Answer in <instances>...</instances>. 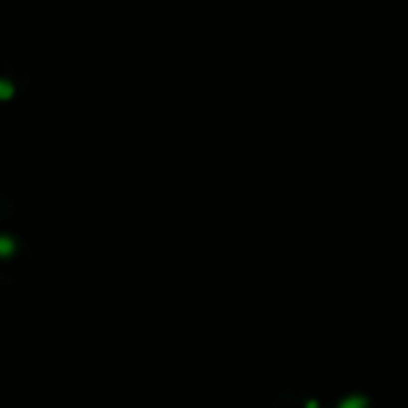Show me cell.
I'll return each instance as SVG.
<instances>
[{
  "label": "cell",
  "mask_w": 408,
  "mask_h": 408,
  "mask_svg": "<svg viewBox=\"0 0 408 408\" xmlns=\"http://www.w3.org/2000/svg\"><path fill=\"white\" fill-rule=\"evenodd\" d=\"M306 408H318V406H316V402H308Z\"/></svg>",
  "instance_id": "cell-4"
},
{
  "label": "cell",
  "mask_w": 408,
  "mask_h": 408,
  "mask_svg": "<svg viewBox=\"0 0 408 408\" xmlns=\"http://www.w3.org/2000/svg\"><path fill=\"white\" fill-rule=\"evenodd\" d=\"M12 96V86L8 82H0V98H10Z\"/></svg>",
  "instance_id": "cell-3"
},
{
  "label": "cell",
  "mask_w": 408,
  "mask_h": 408,
  "mask_svg": "<svg viewBox=\"0 0 408 408\" xmlns=\"http://www.w3.org/2000/svg\"><path fill=\"white\" fill-rule=\"evenodd\" d=\"M12 251H14V243H12V239H8V237H0V255L6 257V255H10Z\"/></svg>",
  "instance_id": "cell-2"
},
{
  "label": "cell",
  "mask_w": 408,
  "mask_h": 408,
  "mask_svg": "<svg viewBox=\"0 0 408 408\" xmlns=\"http://www.w3.org/2000/svg\"><path fill=\"white\" fill-rule=\"evenodd\" d=\"M338 408H366V398H362V396H350V398H346Z\"/></svg>",
  "instance_id": "cell-1"
}]
</instances>
